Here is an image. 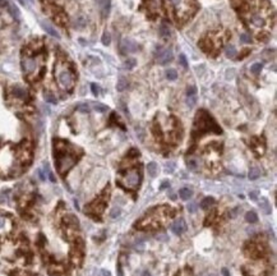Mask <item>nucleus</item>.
I'll list each match as a JSON object with an SVG mask.
<instances>
[{"instance_id": "1", "label": "nucleus", "mask_w": 277, "mask_h": 276, "mask_svg": "<svg viewBox=\"0 0 277 276\" xmlns=\"http://www.w3.org/2000/svg\"><path fill=\"white\" fill-rule=\"evenodd\" d=\"M55 77L59 86L65 91H70L74 87V76L70 72V69H68V66H65L63 63H59L55 69Z\"/></svg>"}, {"instance_id": "2", "label": "nucleus", "mask_w": 277, "mask_h": 276, "mask_svg": "<svg viewBox=\"0 0 277 276\" xmlns=\"http://www.w3.org/2000/svg\"><path fill=\"white\" fill-rule=\"evenodd\" d=\"M140 183V173L137 169H132L127 171V173L123 175V178L120 179V184L123 187H125L128 189H135L138 188Z\"/></svg>"}, {"instance_id": "3", "label": "nucleus", "mask_w": 277, "mask_h": 276, "mask_svg": "<svg viewBox=\"0 0 277 276\" xmlns=\"http://www.w3.org/2000/svg\"><path fill=\"white\" fill-rule=\"evenodd\" d=\"M74 164H76V157H73L72 155L60 156V157H58V160H56L58 171L63 175V174L66 173V171H69L73 168V165H74Z\"/></svg>"}, {"instance_id": "4", "label": "nucleus", "mask_w": 277, "mask_h": 276, "mask_svg": "<svg viewBox=\"0 0 277 276\" xmlns=\"http://www.w3.org/2000/svg\"><path fill=\"white\" fill-rule=\"evenodd\" d=\"M21 65H22L23 72L26 73L27 76L33 74V73H35L36 70H37V68H39L37 60L33 59V58H28V56H26V58H23V59H22Z\"/></svg>"}, {"instance_id": "5", "label": "nucleus", "mask_w": 277, "mask_h": 276, "mask_svg": "<svg viewBox=\"0 0 277 276\" xmlns=\"http://www.w3.org/2000/svg\"><path fill=\"white\" fill-rule=\"evenodd\" d=\"M121 49L125 53H135L138 50V44L130 39H125L121 42Z\"/></svg>"}, {"instance_id": "6", "label": "nucleus", "mask_w": 277, "mask_h": 276, "mask_svg": "<svg viewBox=\"0 0 277 276\" xmlns=\"http://www.w3.org/2000/svg\"><path fill=\"white\" fill-rule=\"evenodd\" d=\"M185 230H187V224H185V221H184L183 219H177L176 221L171 225V231L174 233V234H176V235L183 234Z\"/></svg>"}, {"instance_id": "7", "label": "nucleus", "mask_w": 277, "mask_h": 276, "mask_svg": "<svg viewBox=\"0 0 277 276\" xmlns=\"http://www.w3.org/2000/svg\"><path fill=\"white\" fill-rule=\"evenodd\" d=\"M172 58H174V54H172V50H170V49H166V50L161 51L158 54V64H161V65H165V64H167L170 63V61L172 60Z\"/></svg>"}, {"instance_id": "8", "label": "nucleus", "mask_w": 277, "mask_h": 276, "mask_svg": "<svg viewBox=\"0 0 277 276\" xmlns=\"http://www.w3.org/2000/svg\"><path fill=\"white\" fill-rule=\"evenodd\" d=\"M171 2H172V5L175 7L177 14H181L183 12H185L188 9L187 0H171Z\"/></svg>"}, {"instance_id": "9", "label": "nucleus", "mask_w": 277, "mask_h": 276, "mask_svg": "<svg viewBox=\"0 0 277 276\" xmlns=\"http://www.w3.org/2000/svg\"><path fill=\"white\" fill-rule=\"evenodd\" d=\"M98 7L101 9V14L103 18H106L109 14V10H110V0H96Z\"/></svg>"}, {"instance_id": "10", "label": "nucleus", "mask_w": 277, "mask_h": 276, "mask_svg": "<svg viewBox=\"0 0 277 276\" xmlns=\"http://www.w3.org/2000/svg\"><path fill=\"white\" fill-rule=\"evenodd\" d=\"M179 196H180L181 199L188 201L189 198H192L193 192H192V189H189V188H181L180 191H179Z\"/></svg>"}, {"instance_id": "11", "label": "nucleus", "mask_w": 277, "mask_h": 276, "mask_svg": "<svg viewBox=\"0 0 277 276\" xmlns=\"http://www.w3.org/2000/svg\"><path fill=\"white\" fill-rule=\"evenodd\" d=\"M252 24L255 27H263L264 26V19L261 17V15H258V14H254V15H252Z\"/></svg>"}, {"instance_id": "12", "label": "nucleus", "mask_w": 277, "mask_h": 276, "mask_svg": "<svg viewBox=\"0 0 277 276\" xmlns=\"http://www.w3.org/2000/svg\"><path fill=\"white\" fill-rule=\"evenodd\" d=\"M259 206H261V210L266 213V215H269L271 213V206H269V202L266 199V198H262L261 202H259Z\"/></svg>"}, {"instance_id": "13", "label": "nucleus", "mask_w": 277, "mask_h": 276, "mask_svg": "<svg viewBox=\"0 0 277 276\" xmlns=\"http://www.w3.org/2000/svg\"><path fill=\"white\" fill-rule=\"evenodd\" d=\"M160 35H161V37H164V39L170 37V28L166 23H162L161 26H160Z\"/></svg>"}, {"instance_id": "14", "label": "nucleus", "mask_w": 277, "mask_h": 276, "mask_svg": "<svg viewBox=\"0 0 277 276\" xmlns=\"http://www.w3.org/2000/svg\"><path fill=\"white\" fill-rule=\"evenodd\" d=\"M128 87V82H127V79L124 77H120L118 79V83H116V90H118L119 92H123L124 90H127Z\"/></svg>"}, {"instance_id": "15", "label": "nucleus", "mask_w": 277, "mask_h": 276, "mask_svg": "<svg viewBox=\"0 0 277 276\" xmlns=\"http://www.w3.org/2000/svg\"><path fill=\"white\" fill-rule=\"evenodd\" d=\"M259 175H261V170L258 169L257 166L250 168V170H249V175H248L250 180H255V179H258V178H259Z\"/></svg>"}, {"instance_id": "16", "label": "nucleus", "mask_w": 277, "mask_h": 276, "mask_svg": "<svg viewBox=\"0 0 277 276\" xmlns=\"http://www.w3.org/2000/svg\"><path fill=\"white\" fill-rule=\"evenodd\" d=\"M42 24V27H44V29L46 31V32H49V33H50L51 36H54V37H56V39H59L60 37V35L56 32V31H55L51 26H50V24H47V23H44V22H42L41 23Z\"/></svg>"}, {"instance_id": "17", "label": "nucleus", "mask_w": 277, "mask_h": 276, "mask_svg": "<svg viewBox=\"0 0 277 276\" xmlns=\"http://www.w3.org/2000/svg\"><path fill=\"white\" fill-rule=\"evenodd\" d=\"M148 4H150V8L155 12H160L161 9V5H162V2L161 0H148Z\"/></svg>"}, {"instance_id": "18", "label": "nucleus", "mask_w": 277, "mask_h": 276, "mask_svg": "<svg viewBox=\"0 0 277 276\" xmlns=\"http://www.w3.org/2000/svg\"><path fill=\"white\" fill-rule=\"evenodd\" d=\"M13 95L17 96V97H19V99H26L27 92H26V90H23L21 87H14L13 88Z\"/></svg>"}, {"instance_id": "19", "label": "nucleus", "mask_w": 277, "mask_h": 276, "mask_svg": "<svg viewBox=\"0 0 277 276\" xmlns=\"http://www.w3.org/2000/svg\"><path fill=\"white\" fill-rule=\"evenodd\" d=\"M245 220H247L248 223H250V224H254V223H257V221H258L257 213H255V212H253V211H249V212H247V215H245Z\"/></svg>"}, {"instance_id": "20", "label": "nucleus", "mask_w": 277, "mask_h": 276, "mask_svg": "<svg viewBox=\"0 0 277 276\" xmlns=\"http://www.w3.org/2000/svg\"><path fill=\"white\" fill-rule=\"evenodd\" d=\"M147 171H148V174L151 176H156L157 174V164L156 162H150L147 165Z\"/></svg>"}, {"instance_id": "21", "label": "nucleus", "mask_w": 277, "mask_h": 276, "mask_svg": "<svg viewBox=\"0 0 277 276\" xmlns=\"http://www.w3.org/2000/svg\"><path fill=\"white\" fill-rule=\"evenodd\" d=\"M225 54H226V56H227V58H230V59L235 58V56H236V49L232 45L227 46V47L225 49Z\"/></svg>"}, {"instance_id": "22", "label": "nucleus", "mask_w": 277, "mask_h": 276, "mask_svg": "<svg viewBox=\"0 0 277 276\" xmlns=\"http://www.w3.org/2000/svg\"><path fill=\"white\" fill-rule=\"evenodd\" d=\"M213 202H215V199L212 198V197H207V198H204L202 202H201V207L202 208H208V207H211L212 205H213Z\"/></svg>"}, {"instance_id": "23", "label": "nucleus", "mask_w": 277, "mask_h": 276, "mask_svg": "<svg viewBox=\"0 0 277 276\" xmlns=\"http://www.w3.org/2000/svg\"><path fill=\"white\" fill-rule=\"evenodd\" d=\"M135 64H137V61H135V59H133V58H130V59H127L125 61H124V68L125 69H133L134 66H135Z\"/></svg>"}, {"instance_id": "24", "label": "nucleus", "mask_w": 277, "mask_h": 276, "mask_svg": "<svg viewBox=\"0 0 277 276\" xmlns=\"http://www.w3.org/2000/svg\"><path fill=\"white\" fill-rule=\"evenodd\" d=\"M166 78L169 79V81H175L177 78V73L175 69H167L166 70Z\"/></svg>"}, {"instance_id": "25", "label": "nucleus", "mask_w": 277, "mask_h": 276, "mask_svg": "<svg viewBox=\"0 0 277 276\" xmlns=\"http://www.w3.org/2000/svg\"><path fill=\"white\" fill-rule=\"evenodd\" d=\"M93 109L96 110V111H100V113H105V111H107V106L102 105V104H98V102H95V104H93Z\"/></svg>"}, {"instance_id": "26", "label": "nucleus", "mask_w": 277, "mask_h": 276, "mask_svg": "<svg viewBox=\"0 0 277 276\" xmlns=\"http://www.w3.org/2000/svg\"><path fill=\"white\" fill-rule=\"evenodd\" d=\"M84 24H86V21L83 19L82 17L77 18V19L74 21V26H76L77 28H83V27H84Z\"/></svg>"}, {"instance_id": "27", "label": "nucleus", "mask_w": 277, "mask_h": 276, "mask_svg": "<svg viewBox=\"0 0 277 276\" xmlns=\"http://www.w3.org/2000/svg\"><path fill=\"white\" fill-rule=\"evenodd\" d=\"M120 213H121V210L119 207H114L113 210H111V212H110V216H111L113 219H116L118 216H120Z\"/></svg>"}, {"instance_id": "28", "label": "nucleus", "mask_w": 277, "mask_h": 276, "mask_svg": "<svg viewBox=\"0 0 277 276\" xmlns=\"http://www.w3.org/2000/svg\"><path fill=\"white\" fill-rule=\"evenodd\" d=\"M252 72L254 73V74H258V73L261 72V69H262V64L261 63H255V64H253L252 65Z\"/></svg>"}, {"instance_id": "29", "label": "nucleus", "mask_w": 277, "mask_h": 276, "mask_svg": "<svg viewBox=\"0 0 277 276\" xmlns=\"http://www.w3.org/2000/svg\"><path fill=\"white\" fill-rule=\"evenodd\" d=\"M77 110H79V111H82V113H88L90 111V106L87 105V104H79V105L77 106Z\"/></svg>"}, {"instance_id": "30", "label": "nucleus", "mask_w": 277, "mask_h": 276, "mask_svg": "<svg viewBox=\"0 0 277 276\" xmlns=\"http://www.w3.org/2000/svg\"><path fill=\"white\" fill-rule=\"evenodd\" d=\"M9 12L12 13V15H13V17H15V18L19 17V12H18L17 7H14V5H9Z\"/></svg>"}, {"instance_id": "31", "label": "nucleus", "mask_w": 277, "mask_h": 276, "mask_svg": "<svg viewBox=\"0 0 277 276\" xmlns=\"http://www.w3.org/2000/svg\"><path fill=\"white\" fill-rule=\"evenodd\" d=\"M45 100L50 104H56V99H55L51 94H45Z\"/></svg>"}, {"instance_id": "32", "label": "nucleus", "mask_w": 277, "mask_h": 276, "mask_svg": "<svg viewBox=\"0 0 277 276\" xmlns=\"http://www.w3.org/2000/svg\"><path fill=\"white\" fill-rule=\"evenodd\" d=\"M7 224H8L7 219H5L4 216H0V230H4L5 228H7Z\"/></svg>"}, {"instance_id": "33", "label": "nucleus", "mask_w": 277, "mask_h": 276, "mask_svg": "<svg viewBox=\"0 0 277 276\" xmlns=\"http://www.w3.org/2000/svg\"><path fill=\"white\" fill-rule=\"evenodd\" d=\"M102 44L103 45H109L110 44V35L107 32H105L103 36H102Z\"/></svg>"}, {"instance_id": "34", "label": "nucleus", "mask_w": 277, "mask_h": 276, "mask_svg": "<svg viewBox=\"0 0 277 276\" xmlns=\"http://www.w3.org/2000/svg\"><path fill=\"white\" fill-rule=\"evenodd\" d=\"M197 102V97L194 96H188V105L189 106H194V104Z\"/></svg>"}, {"instance_id": "35", "label": "nucleus", "mask_w": 277, "mask_h": 276, "mask_svg": "<svg viewBox=\"0 0 277 276\" xmlns=\"http://www.w3.org/2000/svg\"><path fill=\"white\" fill-rule=\"evenodd\" d=\"M180 63H181V65L184 66V68H188V61H187L185 55H180Z\"/></svg>"}, {"instance_id": "36", "label": "nucleus", "mask_w": 277, "mask_h": 276, "mask_svg": "<svg viewBox=\"0 0 277 276\" xmlns=\"http://www.w3.org/2000/svg\"><path fill=\"white\" fill-rule=\"evenodd\" d=\"M135 245H137V248L139 247L140 249H143V247H144V242L142 240V239H137V240H135Z\"/></svg>"}, {"instance_id": "37", "label": "nucleus", "mask_w": 277, "mask_h": 276, "mask_svg": "<svg viewBox=\"0 0 277 276\" xmlns=\"http://www.w3.org/2000/svg\"><path fill=\"white\" fill-rule=\"evenodd\" d=\"M249 197H250V199L255 201V199L258 198V192H257V191H254V192H250V193H249Z\"/></svg>"}, {"instance_id": "38", "label": "nucleus", "mask_w": 277, "mask_h": 276, "mask_svg": "<svg viewBox=\"0 0 277 276\" xmlns=\"http://www.w3.org/2000/svg\"><path fill=\"white\" fill-rule=\"evenodd\" d=\"M91 88H92V92H93V95H98V87H97V86L95 84V83H92L91 84Z\"/></svg>"}, {"instance_id": "39", "label": "nucleus", "mask_w": 277, "mask_h": 276, "mask_svg": "<svg viewBox=\"0 0 277 276\" xmlns=\"http://www.w3.org/2000/svg\"><path fill=\"white\" fill-rule=\"evenodd\" d=\"M197 210V205L195 203H190L189 206H188V211L189 212H194Z\"/></svg>"}, {"instance_id": "40", "label": "nucleus", "mask_w": 277, "mask_h": 276, "mask_svg": "<svg viewBox=\"0 0 277 276\" xmlns=\"http://www.w3.org/2000/svg\"><path fill=\"white\" fill-rule=\"evenodd\" d=\"M195 92H197V91H195V88H194V87H190V88L188 90V96H194V95H195Z\"/></svg>"}, {"instance_id": "41", "label": "nucleus", "mask_w": 277, "mask_h": 276, "mask_svg": "<svg viewBox=\"0 0 277 276\" xmlns=\"http://www.w3.org/2000/svg\"><path fill=\"white\" fill-rule=\"evenodd\" d=\"M188 166L192 169V170H194V169H195V161H194V160H190V161L188 162Z\"/></svg>"}, {"instance_id": "42", "label": "nucleus", "mask_w": 277, "mask_h": 276, "mask_svg": "<svg viewBox=\"0 0 277 276\" xmlns=\"http://www.w3.org/2000/svg\"><path fill=\"white\" fill-rule=\"evenodd\" d=\"M240 37H242V41H243V42H249V41H250L249 37H248V36L245 35V33H243L242 36H240Z\"/></svg>"}, {"instance_id": "43", "label": "nucleus", "mask_w": 277, "mask_h": 276, "mask_svg": "<svg viewBox=\"0 0 277 276\" xmlns=\"http://www.w3.org/2000/svg\"><path fill=\"white\" fill-rule=\"evenodd\" d=\"M222 274H224V276H230V275H229V271H227L226 268H224V270H222Z\"/></svg>"}, {"instance_id": "44", "label": "nucleus", "mask_w": 277, "mask_h": 276, "mask_svg": "<svg viewBox=\"0 0 277 276\" xmlns=\"http://www.w3.org/2000/svg\"><path fill=\"white\" fill-rule=\"evenodd\" d=\"M166 235L165 234H162V235H160V237H157V239H161V240H166V238H165Z\"/></svg>"}, {"instance_id": "45", "label": "nucleus", "mask_w": 277, "mask_h": 276, "mask_svg": "<svg viewBox=\"0 0 277 276\" xmlns=\"http://www.w3.org/2000/svg\"><path fill=\"white\" fill-rule=\"evenodd\" d=\"M118 272H119V276H123V272H121V267L119 266V268H118Z\"/></svg>"}, {"instance_id": "46", "label": "nucleus", "mask_w": 277, "mask_h": 276, "mask_svg": "<svg viewBox=\"0 0 277 276\" xmlns=\"http://www.w3.org/2000/svg\"><path fill=\"white\" fill-rule=\"evenodd\" d=\"M102 274H103V275H105V276H110V274H109L107 271H102Z\"/></svg>"}, {"instance_id": "47", "label": "nucleus", "mask_w": 277, "mask_h": 276, "mask_svg": "<svg viewBox=\"0 0 277 276\" xmlns=\"http://www.w3.org/2000/svg\"><path fill=\"white\" fill-rule=\"evenodd\" d=\"M143 276H151V275H150L148 272H147V271H144V272H143Z\"/></svg>"}, {"instance_id": "48", "label": "nucleus", "mask_w": 277, "mask_h": 276, "mask_svg": "<svg viewBox=\"0 0 277 276\" xmlns=\"http://www.w3.org/2000/svg\"><path fill=\"white\" fill-rule=\"evenodd\" d=\"M207 276H213V275H207Z\"/></svg>"}]
</instances>
